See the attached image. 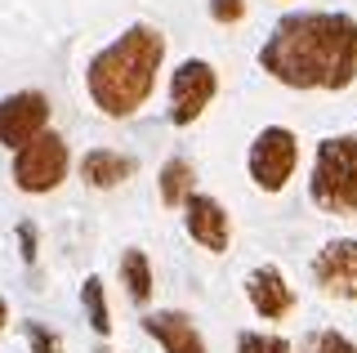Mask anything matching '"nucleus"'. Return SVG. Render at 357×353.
<instances>
[{
  "mask_svg": "<svg viewBox=\"0 0 357 353\" xmlns=\"http://www.w3.org/2000/svg\"><path fill=\"white\" fill-rule=\"evenodd\" d=\"M259 68L286 90H349L357 81V18L286 14L264 40Z\"/></svg>",
  "mask_w": 357,
  "mask_h": 353,
  "instance_id": "1",
  "label": "nucleus"
},
{
  "mask_svg": "<svg viewBox=\"0 0 357 353\" xmlns=\"http://www.w3.org/2000/svg\"><path fill=\"white\" fill-rule=\"evenodd\" d=\"M165 63V36L161 27L134 23L112 45H103L85 68V85L94 107L112 121L134 117L156 90V72Z\"/></svg>",
  "mask_w": 357,
  "mask_h": 353,
  "instance_id": "2",
  "label": "nucleus"
},
{
  "mask_svg": "<svg viewBox=\"0 0 357 353\" xmlns=\"http://www.w3.org/2000/svg\"><path fill=\"white\" fill-rule=\"evenodd\" d=\"M308 193L312 206L326 215H357V135H335L317 143Z\"/></svg>",
  "mask_w": 357,
  "mask_h": 353,
  "instance_id": "3",
  "label": "nucleus"
},
{
  "mask_svg": "<svg viewBox=\"0 0 357 353\" xmlns=\"http://www.w3.org/2000/svg\"><path fill=\"white\" fill-rule=\"evenodd\" d=\"M245 165H250L255 188L282 193L290 183V174H295V165H299V139L290 135L286 126H264L259 135H255V143H250Z\"/></svg>",
  "mask_w": 357,
  "mask_h": 353,
  "instance_id": "4",
  "label": "nucleus"
},
{
  "mask_svg": "<svg viewBox=\"0 0 357 353\" xmlns=\"http://www.w3.org/2000/svg\"><path fill=\"white\" fill-rule=\"evenodd\" d=\"M67 161H72L67 157V143L54 135V130H45L40 139H31L27 148L14 152V183L31 197L54 193L67 179Z\"/></svg>",
  "mask_w": 357,
  "mask_h": 353,
  "instance_id": "5",
  "label": "nucleus"
},
{
  "mask_svg": "<svg viewBox=\"0 0 357 353\" xmlns=\"http://www.w3.org/2000/svg\"><path fill=\"white\" fill-rule=\"evenodd\" d=\"M219 94V72L206 59H183L170 76V121L174 126H192Z\"/></svg>",
  "mask_w": 357,
  "mask_h": 353,
  "instance_id": "6",
  "label": "nucleus"
},
{
  "mask_svg": "<svg viewBox=\"0 0 357 353\" xmlns=\"http://www.w3.org/2000/svg\"><path fill=\"white\" fill-rule=\"evenodd\" d=\"M45 130H50V98L40 90H18V94L0 98V143L9 152L27 148Z\"/></svg>",
  "mask_w": 357,
  "mask_h": 353,
  "instance_id": "7",
  "label": "nucleus"
},
{
  "mask_svg": "<svg viewBox=\"0 0 357 353\" xmlns=\"http://www.w3.org/2000/svg\"><path fill=\"white\" fill-rule=\"evenodd\" d=\"M312 278L335 300H357V237H335L317 250Z\"/></svg>",
  "mask_w": 357,
  "mask_h": 353,
  "instance_id": "8",
  "label": "nucleus"
},
{
  "mask_svg": "<svg viewBox=\"0 0 357 353\" xmlns=\"http://www.w3.org/2000/svg\"><path fill=\"white\" fill-rule=\"evenodd\" d=\"M183 224H188V237L197 241V246H206L210 255H223L232 241V219L228 211L215 202V197H192V202L183 206Z\"/></svg>",
  "mask_w": 357,
  "mask_h": 353,
  "instance_id": "9",
  "label": "nucleus"
},
{
  "mask_svg": "<svg viewBox=\"0 0 357 353\" xmlns=\"http://www.w3.org/2000/svg\"><path fill=\"white\" fill-rule=\"evenodd\" d=\"M245 300L264 322H277V317H286L295 308V291L286 286L282 269L264 264V269H250V278H245Z\"/></svg>",
  "mask_w": 357,
  "mask_h": 353,
  "instance_id": "10",
  "label": "nucleus"
},
{
  "mask_svg": "<svg viewBox=\"0 0 357 353\" xmlns=\"http://www.w3.org/2000/svg\"><path fill=\"white\" fill-rule=\"evenodd\" d=\"M143 331L161 345L165 353H206V340H201L197 322L178 308H161V313H148L143 317Z\"/></svg>",
  "mask_w": 357,
  "mask_h": 353,
  "instance_id": "11",
  "label": "nucleus"
},
{
  "mask_svg": "<svg viewBox=\"0 0 357 353\" xmlns=\"http://www.w3.org/2000/svg\"><path fill=\"white\" fill-rule=\"evenodd\" d=\"M130 174H134V157H121L112 148H94L81 157V179L89 188H121Z\"/></svg>",
  "mask_w": 357,
  "mask_h": 353,
  "instance_id": "12",
  "label": "nucleus"
},
{
  "mask_svg": "<svg viewBox=\"0 0 357 353\" xmlns=\"http://www.w3.org/2000/svg\"><path fill=\"white\" fill-rule=\"evenodd\" d=\"M161 202L165 206H188L192 202V183H197V170H192V161H183V157H170L161 165Z\"/></svg>",
  "mask_w": 357,
  "mask_h": 353,
  "instance_id": "13",
  "label": "nucleus"
},
{
  "mask_svg": "<svg viewBox=\"0 0 357 353\" xmlns=\"http://www.w3.org/2000/svg\"><path fill=\"white\" fill-rule=\"evenodd\" d=\"M121 286L130 291L134 304L152 300V264H148V255H143L139 246H130L126 255H121Z\"/></svg>",
  "mask_w": 357,
  "mask_h": 353,
  "instance_id": "14",
  "label": "nucleus"
},
{
  "mask_svg": "<svg viewBox=\"0 0 357 353\" xmlns=\"http://www.w3.org/2000/svg\"><path fill=\"white\" fill-rule=\"evenodd\" d=\"M81 304H85V313H89V326H94V336H107V331H112V313H107L103 278H94V273L85 278V286H81Z\"/></svg>",
  "mask_w": 357,
  "mask_h": 353,
  "instance_id": "15",
  "label": "nucleus"
},
{
  "mask_svg": "<svg viewBox=\"0 0 357 353\" xmlns=\"http://www.w3.org/2000/svg\"><path fill=\"white\" fill-rule=\"evenodd\" d=\"M304 353H357V345L340 331H312L304 336Z\"/></svg>",
  "mask_w": 357,
  "mask_h": 353,
  "instance_id": "16",
  "label": "nucleus"
},
{
  "mask_svg": "<svg viewBox=\"0 0 357 353\" xmlns=\"http://www.w3.org/2000/svg\"><path fill=\"white\" fill-rule=\"evenodd\" d=\"M237 353H290V345L282 336H255V331H245L237 340Z\"/></svg>",
  "mask_w": 357,
  "mask_h": 353,
  "instance_id": "17",
  "label": "nucleus"
},
{
  "mask_svg": "<svg viewBox=\"0 0 357 353\" xmlns=\"http://www.w3.org/2000/svg\"><path fill=\"white\" fill-rule=\"evenodd\" d=\"M210 18H215V23H241L245 18V0H210Z\"/></svg>",
  "mask_w": 357,
  "mask_h": 353,
  "instance_id": "18",
  "label": "nucleus"
},
{
  "mask_svg": "<svg viewBox=\"0 0 357 353\" xmlns=\"http://www.w3.org/2000/svg\"><path fill=\"white\" fill-rule=\"evenodd\" d=\"M27 340H31V353H63L59 336H54V331H45L40 322H27Z\"/></svg>",
  "mask_w": 357,
  "mask_h": 353,
  "instance_id": "19",
  "label": "nucleus"
},
{
  "mask_svg": "<svg viewBox=\"0 0 357 353\" xmlns=\"http://www.w3.org/2000/svg\"><path fill=\"white\" fill-rule=\"evenodd\" d=\"M18 255H22V264H36V228L27 219L18 224Z\"/></svg>",
  "mask_w": 357,
  "mask_h": 353,
  "instance_id": "20",
  "label": "nucleus"
},
{
  "mask_svg": "<svg viewBox=\"0 0 357 353\" xmlns=\"http://www.w3.org/2000/svg\"><path fill=\"white\" fill-rule=\"evenodd\" d=\"M0 326H5V300H0Z\"/></svg>",
  "mask_w": 357,
  "mask_h": 353,
  "instance_id": "21",
  "label": "nucleus"
},
{
  "mask_svg": "<svg viewBox=\"0 0 357 353\" xmlns=\"http://www.w3.org/2000/svg\"><path fill=\"white\" fill-rule=\"evenodd\" d=\"M98 353H107V349H98Z\"/></svg>",
  "mask_w": 357,
  "mask_h": 353,
  "instance_id": "22",
  "label": "nucleus"
}]
</instances>
